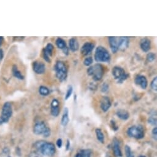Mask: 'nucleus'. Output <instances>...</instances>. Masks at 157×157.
Returning a JSON list of instances; mask_svg holds the SVG:
<instances>
[{
	"label": "nucleus",
	"mask_w": 157,
	"mask_h": 157,
	"mask_svg": "<svg viewBox=\"0 0 157 157\" xmlns=\"http://www.w3.org/2000/svg\"><path fill=\"white\" fill-rule=\"evenodd\" d=\"M35 146L36 150L44 156L51 157L56 153V147L54 144L51 142L40 140L35 143Z\"/></svg>",
	"instance_id": "nucleus-1"
},
{
	"label": "nucleus",
	"mask_w": 157,
	"mask_h": 157,
	"mask_svg": "<svg viewBox=\"0 0 157 157\" xmlns=\"http://www.w3.org/2000/svg\"><path fill=\"white\" fill-rule=\"evenodd\" d=\"M94 58L97 62H109L110 60V55L104 47L98 46L95 51Z\"/></svg>",
	"instance_id": "nucleus-2"
},
{
	"label": "nucleus",
	"mask_w": 157,
	"mask_h": 157,
	"mask_svg": "<svg viewBox=\"0 0 157 157\" xmlns=\"http://www.w3.org/2000/svg\"><path fill=\"white\" fill-rule=\"evenodd\" d=\"M88 74L89 76H92L95 81H99L102 79L104 75V68L101 64H97L90 67L87 70Z\"/></svg>",
	"instance_id": "nucleus-3"
},
{
	"label": "nucleus",
	"mask_w": 157,
	"mask_h": 157,
	"mask_svg": "<svg viewBox=\"0 0 157 157\" xmlns=\"http://www.w3.org/2000/svg\"><path fill=\"white\" fill-rule=\"evenodd\" d=\"M54 70L56 77L60 81L66 80L67 76V68L64 62L62 61H57L54 66Z\"/></svg>",
	"instance_id": "nucleus-4"
},
{
	"label": "nucleus",
	"mask_w": 157,
	"mask_h": 157,
	"mask_svg": "<svg viewBox=\"0 0 157 157\" xmlns=\"http://www.w3.org/2000/svg\"><path fill=\"white\" fill-rule=\"evenodd\" d=\"M34 132L36 135H43L45 138H48L51 135V130L43 121H38L34 127Z\"/></svg>",
	"instance_id": "nucleus-5"
},
{
	"label": "nucleus",
	"mask_w": 157,
	"mask_h": 157,
	"mask_svg": "<svg viewBox=\"0 0 157 157\" xmlns=\"http://www.w3.org/2000/svg\"><path fill=\"white\" fill-rule=\"evenodd\" d=\"M12 109L11 104L9 102L5 103L3 106L1 115L0 117V125L7 123L9 121L12 116Z\"/></svg>",
	"instance_id": "nucleus-6"
},
{
	"label": "nucleus",
	"mask_w": 157,
	"mask_h": 157,
	"mask_svg": "<svg viewBox=\"0 0 157 157\" xmlns=\"http://www.w3.org/2000/svg\"><path fill=\"white\" fill-rule=\"evenodd\" d=\"M127 135L131 138L137 139H141L144 138L145 133L142 126H133L127 131Z\"/></svg>",
	"instance_id": "nucleus-7"
},
{
	"label": "nucleus",
	"mask_w": 157,
	"mask_h": 157,
	"mask_svg": "<svg viewBox=\"0 0 157 157\" xmlns=\"http://www.w3.org/2000/svg\"><path fill=\"white\" fill-rule=\"evenodd\" d=\"M112 75L118 83H122L129 76V75L125 72V70L120 67H115L112 69Z\"/></svg>",
	"instance_id": "nucleus-8"
},
{
	"label": "nucleus",
	"mask_w": 157,
	"mask_h": 157,
	"mask_svg": "<svg viewBox=\"0 0 157 157\" xmlns=\"http://www.w3.org/2000/svg\"><path fill=\"white\" fill-rule=\"evenodd\" d=\"M54 51V46L51 43H48L46 46L43 49V56L44 59L48 62H50L51 58L50 57L52 55V52Z\"/></svg>",
	"instance_id": "nucleus-9"
},
{
	"label": "nucleus",
	"mask_w": 157,
	"mask_h": 157,
	"mask_svg": "<svg viewBox=\"0 0 157 157\" xmlns=\"http://www.w3.org/2000/svg\"><path fill=\"white\" fill-rule=\"evenodd\" d=\"M94 44L92 43L87 42L85 43L81 48V53L83 56H88L90 54L94 48Z\"/></svg>",
	"instance_id": "nucleus-10"
},
{
	"label": "nucleus",
	"mask_w": 157,
	"mask_h": 157,
	"mask_svg": "<svg viewBox=\"0 0 157 157\" xmlns=\"http://www.w3.org/2000/svg\"><path fill=\"white\" fill-rule=\"evenodd\" d=\"M33 69L37 74H43L46 70V66L44 64L40 61H35L33 63Z\"/></svg>",
	"instance_id": "nucleus-11"
},
{
	"label": "nucleus",
	"mask_w": 157,
	"mask_h": 157,
	"mask_svg": "<svg viewBox=\"0 0 157 157\" xmlns=\"http://www.w3.org/2000/svg\"><path fill=\"white\" fill-rule=\"evenodd\" d=\"M51 113L53 117H57L59 114V102L56 99H53L51 104Z\"/></svg>",
	"instance_id": "nucleus-12"
},
{
	"label": "nucleus",
	"mask_w": 157,
	"mask_h": 157,
	"mask_svg": "<svg viewBox=\"0 0 157 157\" xmlns=\"http://www.w3.org/2000/svg\"><path fill=\"white\" fill-rule=\"evenodd\" d=\"M109 45L113 53H116L118 51V38L115 36L109 37Z\"/></svg>",
	"instance_id": "nucleus-13"
},
{
	"label": "nucleus",
	"mask_w": 157,
	"mask_h": 157,
	"mask_svg": "<svg viewBox=\"0 0 157 157\" xmlns=\"http://www.w3.org/2000/svg\"><path fill=\"white\" fill-rule=\"evenodd\" d=\"M129 39L128 37H119L118 38V50L125 51L129 46Z\"/></svg>",
	"instance_id": "nucleus-14"
},
{
	"label": "nucleus",
	"mask_w": 157,
	"mask_h": 157,
	"mask_svg": "<svg viewBox=\"0 0 157 157\" xmlns=\"http://www.w3.org/2000/svg\"><path fill=\"white\" fill-rule=\"evenodd\" d=\"M111 102L109 97H103L101 101V109L104 112L108 111L111 107Z\"/></svg>",
	"instance_id": "nucleus-15"
},
{
	"label": "nucleus",
	"mask_w": 157,
	"mask_h": 157,
	"mask_svg": "<svg viewBox=\"0 0 157 157\" xmlns=\"http://www.w3.org/2000/svg\"><path fill=\"white\" fill-rule=\"evenodd\" d=\"M135 83L136 85L140 86L142 89H145L148 85V81L145 76L138 75L135 78Z\"/></svg>",
	"instance_id": "nucleus-16"
},
{
	"label": "nucleus",
	"mask_w": 157,
	"mask_h": 157,
	"mask_svg": "<svg viewBox=\"0 0 157 157\" xmlns=\"http://www.w3.org/2000/svg\"><path fill=\"white\" fill-rule=\"evenodd\" d=\"M56 43L57 46L58 47V48L62 49V50L63 51V52H64V54H65L66 55L68 54V49L67 47V44H66L65 41L61 38H58L56 40Z\"/></svg>",
	"instance_id": "nucleus-17"
},
{
	"label": "nucleus",
	"mask_w": 157,
	"mask_h": 157,
	"mask_svg": "<svg viewBox=\"0 0 157 157\" xmlns=\"http://www.w3.org/2000/svg\"><path fill=\"white\" fill-rule=\"evenodd\" d=\"M140 46L144 52H148V51L150 49L151 46V42L150 40H148V38L142 39L140 42Z\"/></svg>",
	"instance_id": "nucleus-18"
},
{
	"label": "nucleus",
	"mask_w": 157,
	"mask_h": 157,
	"mask_svg": "<svg viewBox=\"0 0 157 157\" xmlns=\"http://www.w3.org/2000/svg\"><path fill=\"white\" fill-rule=\"evenodd\" d=\"M113 154L116 157H122L123 154L121 150L120 146H119V143L118 140L117 139H114L113 141Z\"/></svg>",
	"instance_id": "nucleus-19"
},
{
	"label": "nucleus",
	"mask_w": 157,
	"mask_h": 157,
	"mask_svg": "<svg viewBox=\"0 0 157 157\" xmlns=\"http://www.w3.org/2000/svg\"><path fill=\"white\" fill-rule=\"evenodd\" d=\"M69 48L72 52L76 51L79 48V44L76 38H72L69 40Z\"/></svg>",
	"instance_id": "nucleus-20"
},
{
	"label": "nucleus",
	"mask_w": 157,
	"mask_h": 157,
	"mask_svg": "<svg viewBox=\"0 0 157 157\" xmlns=\"http://www.w3.org/2000/svg\"><path fill=\"white\" fill-rule=\"evenodd\" d=\"M117 115L119 119H122V120H126L129 118V113H128V111L123 109L118 110L117 111Z\"/></svg>",
	"instance_id": "nucleus-21"
},
{
	"label": "nucleus",
	"mask_w": 157,
	"mask_h": 157,
	"mask_svg": "<svg viewBox=\"0 0 157 157\" xmlns=\"http://www.w3.org/2000/svg\"><path fill=\"white\" fill-rule=\"evenodd\" d=\"M68 109L67 107H65L64 109V114L62 115V117L61 119V124L62 126H65L68 125L69 122V116H68Z\"/></svg>",
	"instance_id": "nucleus-22"
},
{
	"label": "nucleus",
	"mask_w": 157,
	"mask_h": 157,
	"mask_svg": "<svg viewBox=\"0 0 157 157\" xmlns=\"http://www.w3.org/2000/svg\"><path fill=\"white\" fill-rule=\"evenodd\" d=\"M12 74H13L14 76H15L16 78H17V79L20 80H22L24 79V76H23L22 73L19 71L16 65H14L13 67H12Z\"/></svg>",
	"instance_id": "nucleus-23"
},
{
	"label": "nucleus",
	"mask_w": 157,
	"mask_h": 157,
	"mask_svg": "<svg viewBox=\"0 0 157 157\" xmlns=\"http://www.w3.org/2000/svg\"><path fill=\"white\" fill-rule=\"evenodd\" d=\"M91 151L89 149H83L78 152L75 157H91Z\"/></svg>",
	"instance_id": "nucleus-24"
},
{
	"label": "nucleus",
	"mask_w": 157,
	"mask_h": 157,
	"mask_svg": "<svg viewBox=\"0 0 157 157\" xmlns=\"http://www.w3.org/2000/svg\"><path fill=\"white\" fill-rule=\"evenodd\" d=\"M96 134L97 138L99 141L101 143H104V134H103L101 129H99V128L96 129Z\"/></svg>",
	"instance_id": "nucleus-25"
},
{
	"label": "nucleus",
	"mask_w": 157,
	"mask_h": 157,
	"mask_svg": "<svg viewBox=\"0 0 157 157\" xmlns=\"http://www.w3.org/2000/svg\"><path fill=\"white\" fill-rule=\"evenodd\" d=\"M39 93L41 95H42V96H46L49 94L50 91H49V89L48 88L42 86H40L39 88Z\"/></svg>",
	"instance_id": "nucleus-26"
},
{
	"label": "nucleus",
	"mask_w": 157,
	"mask_h": 157,
	"mask_svg": "<svg viewBox=\"0 0 157 157\" xmlns=\"http://www.w3.org/2000/svg\"><path fill=\"white\" fill-rule=\"evenodd\" d=\"M72 93H73V87L72 86H69L68 89L67 91V93H66V94H65V100H68V99L71 97Z\"/></svg>",
	"instance_id": "nucleus-27"
},
{
	"label": "nucleus",
	"mask_w": 157,
	"mask_h": 157,
	"mask_svg": "<svg viewBox=\"0 0 157 157\" xmlns=\"http://www.w3.org/2000/svg\"><path fill=\"white\" fill-rule=\"evenodd\" d=\"M125 154L126 157H134V154L131 151V149L129 146H125Z\"/></svg>",
	"instance_id": "nucleus-28"
},
{
	"label": "nucleus",
	"mask_w": 157,
	"mask_h": 157,
	"mask_svg": "<svg viewBox=\"0 0 157 157\" xmlns=\"http://www.w3.org/2000/svg\"><path fill=\"white\" fill-rule=\"evenodd\" d=\"M155 59V54L153 52L148 53L147 55V60L149 62H152L154 61Z\"/></svg>",
	"instance_id": "nucleus-29"
},
{
	"label": "nucleus",
	"mask_w": 157,
	"mask_h": 157,
	"mask_svg": "<svg viewBox=\"0 0 157 157\" xmlns=\"http://www.w3.org/2000/svg\"><path fill=\"white\" fill-rule=\"evenodd\" d=\"M148 123L150 124L152 126H156V116H152L148 119Z\"/></svg>",
	"instance_id": "nucleus-30"
},
{
	"label": "nucleus",
	"mask_w": 157,
	"mask_h": 157,
	"mask_svg": "<svg viewBox=\"0 0 157 157\" xmlns=\"http://www.w3.org/2000/svg\"><path fill=\"white\" fill-rule=\"evenodd\" d=\"M151 88L153 90L155 91H156L157 90V77H155L154 79H153L152 83H151Z\"/></svg>",
	"instance_id": "nucleus-31"
},
{
	"label": "nucleus",
	"mask_w": 157,
	"mask_h": 157,
	"mask_svg": "<svg viewBox=\"0 0 157 157\" xmlns=\"http://www.w3.org/2000/svg\"><path fill=\"white\" fill-rule=\"evenodd\" d=\"M93 62V59L91 57H87V58H86L85 60H84V65L86 66H90L91 65Z\"/></svg>",
	"instance_id": "nucleus-32"
},
{
	"label": "nucleus",
	"mask_w": 157,
	"mask_h": 157,
	"mask_svg": "<svg viewBox=\"0 0 157 157\" xmlns=\"http://www.w3.org/2000/svg\"><path fill=\"white\" fill-rule=\"evenodd\" d=\"M109 86L108 84L106 83H104L101 86V91L102 93L107 92V91L109 90Z\"/></svg>",
	"instance_id": "nucleus-33"
},
{
	"label": "nucleus",
	"mask_w": 157,
	"mask_h": 157,
	"mask_svg": "<svg viewBox=\"0 0 157 157\" xmlns=\"http://www.w3.org/2000/svg\"><path fill=\"white\" fill-rule=\"evenodd\" d=\"M29 157H42L41 154L38 152H34L30 154Z\"/></svg>",
	"instance_id": "nucleus-34"
},
{
	"label": "nucleus",
	"mask_w": 157,
	"mask_h": 157,
	"mask_svg": "<svg viewBox=\"0 0 157 157\" xmlns=\"http://www.w3.org/2000/svg\"><path fill=\"white\" fill-rule=\"evenodd\" d=\"M152 136H153V138L155 139V140H156V138H157V128L156 127H154L152 130Z\"/></svg>",
	"instance_id": "nucleus-35"
},
{
	"label": "nucleus",
	"mask_w": 157,
	"mask_h": 157,
	"mask_svg": "<svg viewBox=\"0 0 157 157\" xmlns=\"http://www.w3.org/2000/svg\"><path fill=\"white\" fill-rule=\"evenodd\" d=\"M56 145L59 148H61L62 146V139H58L56 142Z\"/></svg>",
	"instance_id": "nucleus-36"
},
{
	"label": "nucleus",
	"mask_w": 157,
	"mask_h": 157,
	"mask_svg": "<svg viewBox=\"0 0 157 157\" xmlns=\"http://www.w3.org/2000/svg\"><path fill=\"white\" fill-rule=\"evenodd\" d=\"M111 126H112V127L113 128L114 130H117L118 129V127L116 125V124H115V122L113 121H111Z\"/></svg>",
	"instance_id": "nucleus-37"
},
{
	"label": "nucleus",
	"mask_w": 157,
	"mask_h": 157,
	"mask_svg": "<svg viewBox=\"0 0 157 157\" xmlns=\"http://www.w3.org/2000/svg\"><path fill=\"white\" fill-rule=\"evenodd\" d=\"M3 56H4V52L3 51L2 49H0V62H1L3 58Z\"/></svg>",
	"instance_id": "nucleus-38"
},
{
	"label": "nucleus",
	"mask_w": 157,
	"mask_h": 157,
	"mask_svg": "<svg viewBox=\"0 0 157 157\" xmlns=\"http://www.w3.org/2000/svg\"><path fill=\"white\" fill-rule=\"evenodd\" d=\"M70 142L69 141V140H67V145H66V150H68L70 149Z\"/></svg>",
	"instance_id": "nucleus-39"
},
{
	"label": "nucleus",
	"mask_w": 157,
	"mask_h": 157,
	"mask_svg": "<svg viewBox=\"0 0 157 157\" xmlns=\"http://www.w3.org/2000/svg\"><path fill=\"white\" fill-rule=\"evenodd\" d=\"M3 42V37H0V46L2 44Z\"/></svg>",
	"instance_id": "nucleus-40"
},
{
	"label": "nucleus",
	"mask_w": 157,
	"mask_h": 157,
	"mask_svg": "<svg viewBox=\"0 0 157 157\" xmlns=\"http://www.w3.org/2000/svg\"><path fill=\"white\" fill-rule=\"evenodd\" d=\"M139 157H146V156H143V155H141V156H140Z\"/></svg>",
	"instance_id": "nucleus-41"
},
{
	"label": "nucleus",
	"mask_w": 157,
	"mask_h": 157,
	"mask_svg": "<svg viewBox=\"0 0 157 157\" xmlns=\"http://www.w3.org/2000/svg\"><path fill=\"white\" fill-rule=\"evenodd\" d=\"M8 157H9V156H8Z\"/></svg>",
	"instance_id": "nucleus-42"
}]
</instances>
